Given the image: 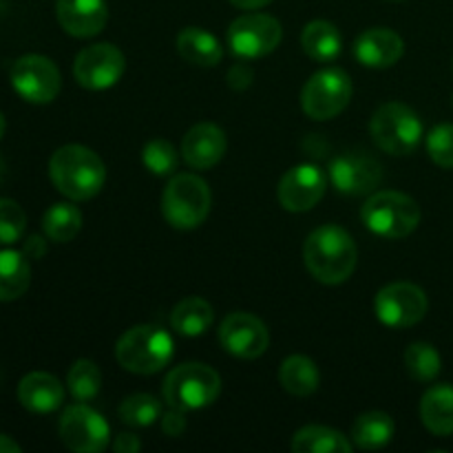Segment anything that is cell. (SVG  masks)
I'll return each mask as SVG.
<instances>
[{"instance_id": "1", "label": "cell", "mask_w": 453, "mask_h": 453, "mask_svg": "<svg viewBox=\"0 0 453 453\" xmlns=\"http://www.w3.org/2000/svg\"><path fill=\"white\" fill-rule=\"evenodd\" d=\"M357 257L358 250L352 234L336 224L319 226L305 239V268L326 286H339L348 281L357 268Z\"/></svg>"}, {"instance_id": "2", "label": "cell", "mask_w": 453, "mask_h": 453, "mask_svg": "<svg viewBox=\"0 0 453 453\" xmlns=\"http://www.w3.org/2000/svg\"><path fill=\"white\" fill-rule=\"evenodd\" d=\"M49 177L71 202H87L104 186L106 166L100 155L87 146L66 144L49 159Z\"/></svg>"}, {"instance_id": "3", "label": "cell", "mask_w": 453, "mask_h": 453, "mask_svg": "<svg viewBox=\"0 0 453 453\" xmlns=\"http://www.w3.org/2000/svg\"><path fill=\"white\" fill-rule=\"evenodd\" d=\"M175 354L173 336L157 326H135L119 336L115 358L131 374L150 376L162 372Z\"/></svg>"}, {"instance_id": "4", "label": "cell", "mask_w": 453, "mask_h": 453, "mask_svg": "<svg viewBox=\"0 0 453 453\" xmlns=\"http://www.w3.org/2000/svg\"><path fill=\"white\" fill-rule=\"evenodd\" d=\"M420 206L410 195L398 190H379L367 197L361 208V219L370 233L383 239L410 237L420 224Z\"/></svg>"}, {"instance_id": "5", "label": "cell", "mask_w": 453, "mask_h": 453, "mask_svg": "<svg viewBox=\"0 0 453 453\" xmlns=\"http://www.w3.org/2000/svg\"><path fill=\"white\" fill-rule=\"evenodd\" d=\"M212 195L206 181L193 173H177L162 195L164 219L177 230H193L206 221Z\"/></svg>"}, {"instance_id": "6", "label": "cell", "mask_w": 453, "mask_h": 453, "mask_svg": "<svg viewBox=\"0 0 453 453\" xmlns=\"http://www.w3.org/2000/svg\"><path fill=\"white\" fill-rule=\"evenodd\" d=\"M162 392L168 407L184 411L203 410L219 398L221 379L212 367L203 363H184L168 372Z\"/></svg>"}, {"instance_id": "7", "label": "cell", "mask_w": 453, "mask_h": 453, "mask_svg": "<svg viewBox=\"0 0 453 453\" xmlns=\"http://www.w3.org/2000/svg\"><path fill=\"white\" fill-rule=\"evenodd\" d=\"M370 133L374 144L389 155H410L423 140V122L403 102H388L379 106L370 119Z\"/></svg>"}, {"instance_id": "8", "label": "cell", "mask_w": 453, "mask_h": 453, "mask_svg": "<svg viewBox=\"0 0 453 453\" xmlns=\"http://www.w3.org/2000/svg\"><path fill=\"white\" fill-rule=\"evenodd\" d=\"M352 91V80L343 69L326 66L305 82L301 91V106L310 119L326 122L348 109Z\"/></svg>"}, {"instance_id": "9", "label": "cell", "mask_w": 453, "mask_h": 453, "mask_svg": "<svg viewBox=\"0 0 453 453\" xmlns=\"http://www.w3.org/2000/svg\"><path fill=\"white\" fill-rule=\"evenodd\" d=\"M283 29L277 18L268 13H246L228 27V47L243 60H257L281 44Z\"/></svg>"}, {"instance_id": "10", "label": "cell", "mask_w": 453, "mask_h": 453, "mask_svg": "<svg viewBox=\"0 0 453 453\" xmlns=\"http://www.w3.org/2000/svg\"><path fill=\"white\" fill-rule=\"evenodd\" d=\"M9 78H12L13 91L31 104H49V102L56 100L62 87L56 62L38 56V53L18 58L13 62Z\"/></svg>"}, {"instance_id": "11", "label": "cell", "mask_w": 453, "mask_h": 453, "mask_svg": "<svg viewBox=\"0 0 453 453\" xmlns=\"http://www.w3.org/2000/svg\"><path fill=\"white\" fill-rule=\"evenodd\" d=\"M427 308L429 301L423 288L407 281H396L380 288L374 301L379 321L394 330H405V327L420 323L427 314Z\"/></svg>"}, {"instance_id": "12", "label": "cell", "mask_w": 453, "mask_h": 453, "mask_svg": "<svg viewBox=\"0 0 453 453\" xmlns=\"http://www.w3.org/2000/svg\"><path fill=\"white\" fill-rule=\"evenodd\" d=\"M127 69V58L115 44L97 42L82 49L73 62L78 84L88 91H104L115 87Z\"/></svg>"}, {"instance_id": "13", "label": "cell", "mask_w": 453, "mask_h": 453, "mask_svg": "<svg viewBox=\"0 0 453 453\" xmlns=\"http://www.w3.org/2000/svg\"><path fill=\"white\" fill-rule=\"evenodd\" d=\"M60 438L75 453H100L109 447V423L87 403L66 407L60 418Z\"/></svg>"}, {"instance_id": "14", "label": "cell", "mask_w": 453, "mask_h": 453, "mask_svg": "<svg viewBox=\"0 0 453 453\" xmlns=\"http://www.w3.org/2000/svg\"><path fill=\"white\" fill-rule=\"evenodd\" d=\"M327 180L343 195H372L383 181V166L365 153H341L327 166Z\"/></svg>"}, {"instance_id": "15", "label": "cell", "mask_w": 453, "mask_h": 453, "mask_svg": "<svg viewBox=\"0 0 453 453\" xmlns=\"http://www.w3.org/2000/svg\"><path fill=\"white\" fill-rule=\"evenodd\" d=\"M219 343L233 357L243 358V361H255L268 349L270 334L265 323L255 314L233 312L221 323Z\"/></svg>"}, {"instance_id": "16", "label": "cell", "mask_w": 453, "mask_h": 453, "mask_svg": "<svg viewBox=\"0 0 453 453\" xmlns=\"http://www.w3.org/2000/svg\"><path fill=\"white\" fill-rule=\"evenodd\" d=\"M327 175L314 164H299L286 171L277 188V199L288 212H308L323 199Z\"/></svg>"}, {"instance_id": "17", "label": "cell", "mask_w": 453, "mask_h": 453, "mask_svg": "<svg viewBox=\"0 0 453 453\" xmlns=\"http://www.w3.org/2000/svg\"><path fill=\"white\" fill-rule=\"evenodd\" d=\"M226 149H228L226 133L211 122L195 124L181 142V155H184L186 164L197 171H206V168L219 164L224 159Z\"/></svg>"}, {"instance_id": "18", "label": "cell", "mask_w": 453, "mask_h": 453, "mask_svg": "<svg viewBox=\"0 0 453 453\" xmlns=\"http://www.w3.org/2000/svg\"><path fill=\"white\" fill-rule=\"evenodd\" d=\"M56 16L62 29L73 38H93L109 20L106 0H58Z\"/></svg>"}, {"instance_id": "19", "label": "cell", "mask_w": 453, "mask_h": 453, "mask_svg": "<svg viewBox=\"0 0 453 453\" xmlns=\"http://www.w3.org/2000/svg\"><path fill=\"white\" fill-rule=\"evenodd\" d=\"M405 53V42L401 35L385 27L363 31L354 42V56L363 66L370 69H389Z\"/></svg>"}, {"instance_id": "20", "label": "cell", "mask_w": 453, "mask_h": 453, "mask_svg": "<svg viewBox=\"0 0 453 453\" xmlns=\"http://www.w3.org/2000/svg\"><path fill=\"white\" fill-rule=\"evenodd\" d=\"M18 401L27 411L51 414L65 403V388L47 372H31L18 385Z\"/></svg>"}, {"instance_id": "21", "label": "cell", "mask_w": 453, "mask_h": 453, "mask_svg": "<svg viewBox=\"0 0 453 453\" xmlns=\"http://www.w3.org/2000/svg\"><path fill=\"white\" fill-rule=\"evenodd\" d=\"M420 420L434 436L453 434V385H434L420 401Z\"/></svg>"}, {"instance_id": "22", "label": "cell", "mask_w": 453, "mask_h": 453, "mask_svg": "<svg viewBox=\"0 0 453 453\" xmlns=\"http://www.w3.org/2000/svg\"><path fill=\"white\" fill-rule=\"evenodd\" d=\"M177 51L188 65L217 66L224 58V47L212 34L202 27H186L177 35Z\"/></svg>"}, {"instance_id": "23", "label": "cell", "mask_w": 453, "mask_h": 453, "mask_svg": "<svg viewBox=\"0 0 453 453\" xmlns=\"http://www.w3.org/2000/svg\"><path fill=\"white\" fill-rule=\"evenodd\" d=\"M279 383L292 396H312L321 383V374L312 358L303 354H292L279 367Z\"/></svg>"}, {"instance_id": "24", "label": "cell", "mask_w": 453, "mask_h": 453, "mask_svg": "<svg viewBox=\"0 0 453 453\" xmlns=\"http://www.w3.org/2000/svg\"><path fill=\"white\" fill-rule=\"evenodd\" d=\"M396 425L385 411H365L352 423V442L363 451L383 449L392 442Z\"/></svg>"}, {"instance_id": "25", "label": "cell", "mask_w": 453, "mask_h": 453, "mask_svg": "<svg viewBox=\"0 0 453 453\" xmlns=\"http://www.w3.org/2000/svg\"><path fill=\"white\" fill-rule=\"evenodd\" d=\"M301 47L312 60L327 65L341 56L343 40H341L339 29L332 22L312 20L305 25L303 34H301Z\"/></svg>"}, {"instance_id": "26", "label": "cell", "mask_w": 453, "mask_h": 453, "mask_svg": "<svg viewBox=\"0 0 453 453\" xmlns=\"http://www.w3.org/2000/svg\"><path fill=\"white\" fill-rule=\"evenodd\" d=\"M29 257L18 250H0V301H16L29 290Z\"/></svg>"}, {"instance_id": "27", "label": "cell", "mask_w": 453, "mask_h": 453, "mask_svg": "<svg viewBox=\"0 0 453 453\" xmlns=\"http://www.w3.org/2000/svg\"><path fill=\"white\" fill-rule=\"evenodd\" d=\"M292 451L295 453H349L352 441L341 432L323 425H308L301 427L292 438Z\"/></svg>"}, {"instance_id": "28", "label": "cell", "mask_w": 453, "mask_h": 453, "mask_svg": "<svg viewBox=\"0 0 453 453\" xmlns=\"http://www.w3.org/2000/svg\"><path fill=\"white\" fill-rule=\"evenodd\" d=\"M212 319H215L212 305L206 299L188 296L173 308L171 326L177 334L193 339V336H202L212 326Z\"/></svg>"}, {"instance_id": "29", "label": "cell", "mask_w": 453, "mask_h": 453, "mask_svg": "<svg viewBox=\"0 0 453 453\" xmlns=\"http://www.w3.org/2000/svg\"><path fill=\"white\" fill-rule=\"evenodd\" d=\"M80 228H82V212L73 203H53L42 217L44 234L56 243H66L75 239Z\"/></svg>"}, {"instance_id": "30", "label": "cell", "mask_w": 453, "mask_h": 453, "mask_svg": "<svg viewBox=\"0 0 453 453\" xmlns=\"http://www.w3.org/2000/svg\"><path fill=\"white\" fill-rule=\"evenodd\" d=\"M403 361H405V370L410 372L411 379L418 380V383H432L441 374L442 358L432 343H423V341L411 343L405 349Z\"/></svg>"}, {"instance_id": "31", "label": "cell", "mask_w": 453, "mask_h": 453, "mask_svg": "<svg viewBox=\"0 0 453 453\" xmlns=\"http://www.w3.org/2000/svg\"><path fill=\"white\" fill-rule=\"evenodd\" d=\"M66 385H69L71 396L78 403H88L97 398L102 389V372L88 358H80L71 365L69 376H66Z\"/></svg>"}, {"instance_id": "32", "label": "cell", "mask_w": 453, "mask_h": 453, "mask_svg": "<svg viewBox=\"0 0 453 453\" xmlns=\"http://www.w3.org/2000/svg\"><path fill=\"white\" fill-rule=\"evenodd\" d=\"M162 416V403L150 394H133L119 405V418L128 427H149Z\"/></svg>"}, {"instance_id": "33", "label": "cell", "mask_w": 453, "mask_h": 453, "mask_svg": "<svg viewBox=\"0 0 453 453\" xmlns=\"http://www.w3.org/2000/svg\"><path fill=\"white\" fill-rule=\"evenodd\" d=\"M142 162L149 168L153 175L164 177L171 175V173L177 171V150L171 142L166 140H153L144 146L142 150Z\"/></svg>"}, {"instance_id": "34", "label": "cell", "mask_w": 453, "mask_h": 453, "mask_svg": "<svg viewBox=\"0 0 453 453\" xmlns=\"http://www.w3.org/2000/svg\"><path fill=\"white\" fill-rule=\"evenodd\" d=\"M27 228V215L20 208V203L13 199H0V243L12 246L20 242Z\"/></svg>"}, {"instance_id": "35", "label": "cell", "mask_w": 453, "mask_h": 453, "mask_svg": "<svg viewBox=\"0 0 453 453\" xmlns=\"http://www.w3.org/2000/svg\"><path fill=\"white\" fill-rule=\"evenodd\" d=\"M427 153L441 168H453V124H438L427 135Z\"/></svg>"}, {"instance_id": "36", "label": "cell", "mask_w": 453, "mask_h": 453, "mask_svg": "<svg viewBox=\"0 0 453 453\" xmlns=\"http://www.w3.org/2000/svg\"><path fill=\"white\" fill-rule=\"evenodd\" d=\"M162 432L171 438H180L186 432V411L171 407L162 418Z\"/></svg>"}, {"instance_id": "37", "label": "cell", "mask_w": 453, "mask_h": 453, "mask_svg": "<svg viewBox=\"0 0 453 453\" xmlns=\"http://www.w3.org/2000/svg\"><path fill=\"white\" fill-rule=\"evenodd\" d=\"M228 82H230V87H233V88L250 87L252 69H250V66H246V65L233 66V69H230V73H228Z\"/></svg>"}, {"instance_id": "38", "label": "cell", "mask_w": 453, "mask_h": 453, "mask_svg": "<svg viewBox=\"0 0 453 453\" xmlns=\"http://www.w3.org/2000/svg\"><path fill=\"white\" fill-rule=\"evenodd\" d=\"M142 449V441L135 434H119L113 441V451L115 453H135Z\"/></svg>"}, {"instance_id": "39", "label": "cell", "mask_w": 453, "mask_h": 453, "mask_svg": "<svg viewBox=\"0 0 453 453\" xmlns=\"http://www.w3.org/2000/svg\"><path fill=\"white\" fill-rule=\"evenodd\" d=\"M25 252L27 257H29V259H40V257L44 255V252H47V243H44V239L42 237H38V234H34V237H29L25 242Z\"/></svg>"}, {"instance_id": "40", "label": "cell", "mask_w": 453, "mask_h": 453, "mask_svg": "<svg viewBox=\"0 0 453 453\" xmlns=\"http://www.w3.org/2000/svg\"><path fill=\"white\" fill-rule=\"evenodd\" d=\"M237 9H246V12H255V9H264L273 0H230Z\"/></svg>"}, {"instance_id": "41", "label": "cell", "mask_w": 453, "mask_h": 453, "mask_svg": "<svg viewBox=\"0 0 453 453\" xmlns=\"http://www.w3.org/2000/svg\"><path fill=\"white\" fill-rule=\"evenodd\" d=\"M0 453H20V445L16 441H12L9 436L0 434Z\"/></svg>"}, {"instance_id": "42", "label": "cell", "mask_w": 453, "mask_h": 453, "mask_svg": "<svg viewBox=\"0 0 453 453\" xmlns=\"http://www.w3.org/2000/svg\"><path fill=\"white\" fill-rule=\"evenodd\" d=\"M4 128H7V122H4V115L0 113V140H3L4 135Z\"/></svg>"}, {"instance_id": "43", "label": "cell", "mask_w": 453, "mask_h": 453, "mask_svg": "<svg viewBox=\"0 0 453 453\" xmlns=\"http://www.w3.org/2000/svg\"><path fill=\"white\" fill-rule=\"evenodd\" d=\"M4 180V162H3V157H0V181Z\"/></svg>"}, {"instance_id": "44", "label": "cell", "mask_w": 453, "mask_h": 453, "mask_svg": "<svg viewBox=\"0 0 453 453\" xmlns=\"http://www.w3.org/2000/svg\"><path fill=\"white\" fill-rule=\"evenodd\" d=\"M388 3H403V0H388Z\"/></svg>"}]
</instances>
